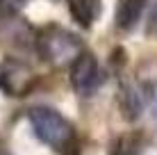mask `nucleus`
<instances>
[{"instance_id": "f03ea898", "label": "nucleus", "mask_w": 157, "mask_h": 155, "mask_svg": "<svg viewBox=\"0 0 157 155\" xmlns=\"http://www.w3.org/2000/svg\"><path fill=\"white\" fill-rule=\"evenodd\" d=\"M36 52L52 66H71L82 55V41L66 28L50 25L43 28L36 37Z\"/></svg>"}, {"instance_id": "20e7f679", "label": "nucleus", "mask_w": 157, "mask_h": 155, "mask_svg": "<svg viewBox=\"0 0 157 155\" xmlns=\"http://www.w3.org/2000/svg\"><path fill=\"white\" fill-rule=\"evenodd\" d=\"M32 71L18 60H5L0 64V89L9 96H21L32 87Z\"/></svg>"}, {"instance_id": "39448f33", "label": "nucleus", "mask_w": 157, "mask_h": 155, "mask_svg": "<svg viewBox=\"0 0 157 155\" xmlns=\"http://www.w3.org/2000/svg\"><path fill=\"white\" fill-rule=\"evenodd\" d=\"M118 107L128 121H134L146 107V89L139 82L123 80L118 87Z\"/></svg>"}, {"instance_id": "9d476101", "label": "nucleus", "mask_w": 157, "mask_h": 155, "mask_svg": "<svg viewBox=\"0 0 157 155\" xmlns=\"http://www.w3.org/2000/svg\"><path fill=\"white\" fill-rule=\"evenodd\" d=\"M150 112H153V116L157 121V89L153 91V96H150Z\"/></svg>"}, {"instance_id": "423d86ee", "label": "nucleus", "mask_w": 157, "mask_h": 155, "mask_svg": "<svg viewBox=\"0 0 157 155\" xmlns=\"http://www.w3.org/2000/svg\"><path fill=\"white\" fill-rule=\"evenodd\" d=\"M71 16L75 18V23H80L82 28H89L100 18L102 12V0H66Z\"/></svg>"}, {"instance_id": "f257e3e1", "label": "nucleus", "mask_w": 157, "mask_h": 155, "mask_svg": "<svg viewBox=\"0 0 157 155\" xmlns=\"http://www.w3.org/2000/svg\"><path fill=\"white\" fill-rule=\"evenodd\" d=\"M28 121L32 126V130H34V135L39 137V141L50 146L52 151L71 155L73 146H75V130L57 110L46 107V105L30 107Z\"/></svg>"}, {"instance_id": "1a4fd4ad", "label": "nucleus", "mask_w": 157, "mask_h": 155, "mask_svg": "<svg viewBox=\"0 0 157 155\" xmlns=\"http://www.w3.org/2000/svg\"><path fill=\"white\" fill-rule=\"evenodd\" d=\"M148 32L157 34V0H153V5L148 9Z\"/></svg>"}, {"instance_id": "0eeeda50", "label": "nucleus", "mask_w": 157, "mask_h": 155, "mask_svg": "<svg viewBox=\"0 0 157 155\" xmlns=\"http://www.w3.org/2000/svg\"><path fill=\"white\" fill-rule=\"evenodd\" d=\"M148 0H118L116 7V25L118 30H132L137 25V21L141 18L146 12Z\"/></svg>"}, {"instance_id": "7ed1b4c3", "label": "nucleus", "mask_w": 157, "mask_h": 155, "mask_svg": "<svg viewBox=\"0 0 157 155\" xmlns=\"http://www.w3.org/2000/svg\"><path fill=\"white\" fill-rule=\"evenodd\" d=\"M100 80L102 78H100V66H98L96 55L82 50V55L71 64V87H73V91L89 96L100 87Z\"/></svg>"}, {"instance_id": "6e6552de", "label": "nucleus", "mask_w": 157, "mask_h": 155, "mask_svg": "<svg viewBox=\"0 0 157 155\" xmlns=\"http://www.w3.org/2000/svg\"><path fill=\"white\" fill-rule=\"evenodd\" d=\"M144 141L139 132H125V135L116 137L114 144L109 146V155H141Z\"/></svg>"}]
</instances>
